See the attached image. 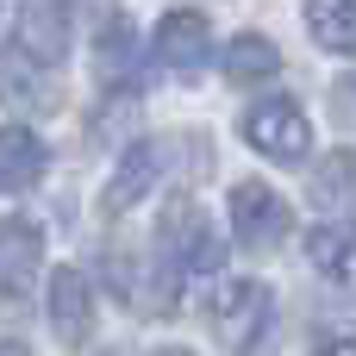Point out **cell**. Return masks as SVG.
Masks as SVG:
<instances>
[{"label":"cell","mask_w":356,"mask_h":356,"mask_svg":"<svg viewBox=\"0 0 356 356\" xmlns=\"http://www.w3.org/2000/svg\"><path fill=\"white\" fill-rule=\"evenodd\" d=\"M50 325H56L63 344H81L94 332V288H88L81 269H56L50 275Z\"/></svg>","instance_id":"8992f818"},{"label":"cell","mask_w":356,"mask_h":356,"mask_svg":"<svg viewBox=\"0 0 356 356\" xmlns=\"http://www.w3.org/2000/svg\"><path fill=\"white\" fill-rule=\"evenodd\" d=\"M0 356H25V350H19V344H0Z\"/></svg>","instance_id":"ac0fdd59"},{"label":"cell","mask_w":356,"mask_h":356,"mask_svg":"<svg viewBox=\"0 0 356 356\" xmlns=\"http://www.w3.org/2000/svg\"><path fill=\"white\" fill-rule=\"evenodd\" d=\"M244 138H250V150L269 156V163H300V156L313 150V125H307V113H300L294 100H257V106L244 113Z\"/></svg>","instance_id":"7a4b0ae2"},{"label":"cell","mask_w":356,"mask_h":356,"mask_svg":"<svg viewBox=\"0 0 356 356\" xmlns=\"http://www.w3.org/2000/svg\"><path fill=\"white\" fill-rule=\"evenodd\" d=\"M207 44H213V31H207L200 13H163V25H156V63L163 69L194 75L207 63Z\"/></svg>","instance_id":"5b68a950"},{"label":"cell","mask_w":356,"mask_h":356,"mask_svg":"<svg viewBox=\"0 0 356 356\" xmlns=\"http://www.w3.org/2000/svg\"><path fill=\"white\" fill-rule=\"evenodd\" d=\"M275 69H282V50L269 38H232V50H225V75L232 81H269Z\"/></svg>","instance_id":"9a60e30c"},{"label":"cell","mask_w":356,"mask_h":356,"mask_svg":"<svg viewBox=\"0 0 356 356\" xmlns=\"http://www.w3.org/2000/svg\"><path fill=\"white\" fill-rule=\"evenodd\" d=\"M213 263H219V244H213L200 207L194 200H175L163 213V275L181 282V275H207Z\"/></svg>","instance_id":"3957f363"},{"label":"cell","mask_w":356,"mask_h":356,"mask_svg":"<svg viewBox=\"0 0 356 356\" xmlns=\"http://www.w3.org/2000/svg\"><path fill=\"white\" fill-rule=\"evenodd\" d=\"M232 232H238V244H250V250H275V244L294 232V213H288V200H282L269 181H238V188H232Z\"/></svg>","instance_id":"277c9868"},{"label":"cell","mask_w":356,"mask_h":356,"mask_svg":"<svg viewBox=\"0 0 356 356\" xmlns=\"http://www.w3.org/2000/svg\"><path fill=\"white\" fill-rule=\"evenodd\" d=\"M125 69H131V25H125V19H113V25L100 31V75H106V81H119Z\"/></svg>","instance_id":"2e32d148"},{"label":"cell","mask_w":356,"mask_h":356,"mask_svg":"<svg viewBox=\"0 0 356 356\" xmlns=\"http://www.w3.org/2000/svg\"><path fill=\"white\" fill-rule=\"evenodd\" d=\"M156 356H194V350H156Z\"/></svg>","instance_id":"d6986e66"},{"label":"cell","mask_w":356,"mask_h":356,"mask_svg":"<svg viewBox=\"0 0 356 356\" xmlns=\"http://www.w3.org/2000/svg\"><path fill=\"white\" fill-rule=\"evenodd\" d=\"M150 181H156V144H131L125 163H119L113 181H106L100 207H106V213H125V207H138V200L150 194Z\"/></svg>","instance_id":"30bf717a"},{"label":"cell","mask_w":356,"mask_h":356,"mask_svg":"<svg viewBox=\"0 0 356 356\" xmlns=\"http://www.w3.org/2000/svg\"><path fill=\"white\" fill-rule=\"evenodd\" d=\"M19 50L31 56V63H63V50H69V13L63 6H31L25 19H19Z\"/></svg>","instance_id":"9c48e42d"},{"label":"cell","mask_w":356,"mask_h":356,"mask_svg":"<svg viewBox=\"0 0 356 356\" xmlns=\"http://www.w3.org/2000/svg\"><path fill=\"white\" fill-rule=\"evenodd\" d=\"M44 138L25 125H0V194H25L44 181Z\"/></svg>","instance_id":"ba28073f"},{"label":"cell","mask_w":356,"mask_h":356,"mask_svg":"<svg viewBox=\"0 0 356 356\" xmlns=\"http://www.w3.org/2000/svg\"><path fill=\"white\" fill-rule=\"evenodd\" d=\"M307 25L325 50L356 56V0H307Z\"/></svg>","instance_id":"5bb4252c"},{"label":"cell","mask_w":356,"mask_h":356,"mask_svg":"<svg viewBox=\"0 0 356 356\" xmlns=\"http://www.w3.org/2000/svg\"><path fill=\"white\" fill-rule=\"evenodd\" d=\"M0 100L31 106V113H50V106H56V81H50L44 63H31V56L13 44V50H0Z\"/></svg>","instance_id":"52a82bcc"},{"label":"cell","mask_w":356,"mask_h":356,"mask_svg":"<svg viewBox=\"0 0 356 356\" xmlns=\"http://www.w3.org/2000/svg\"><path fill=\"white\" fill-rule=\"evenodd\" d=\"M313 356H356V338H319Z\"/></svg>","instance_id":"e0dca14e"},{"label":"cell","mask_w":356,"mask_h":356,"mask_svg":"<svg viewBox=\"0 0 356 356\" xmlns=\"http://www.w3.org/2000/svg\"><path fill=\"white\" fill-rule=\"evenodd\" d=\"M307 257H313V269H325L332 282H356V225H344V219L313 225V232H307Z\"/></svg>","instance_id":"8fae6325"},{"label":"cell","mask_w":356,"mask_h":356,"mask_svg":"<svg viewBox=\"0 0 356 356\" xmlns=\"http://www.w3.org/2000/svg\"><path fill=\"white\" fill-rule=\"evenodd\" d=\"M38 257H44V238H38V225H25V219L0 225V288H6V294H19V288L31 282Z\"/></svg>","instance_id":"7c38bea8"},{"label":"cell","mask_w":356,"mask_h":356,"mask_svg":"<svg viewBox=\"0 0 356 356\" xmlns=\"http://www.w3.org/2000/svg\"><path fill=\"white\" fill-rule=\"evenodd\" d=\"M313 200L325 213H356V150H332L313 169Z\"/></svg>","instance_id":"4fadbf2b"},{"label":"cell","mask_w":356,"mask_h":356,"mask_svg":"<svg viewBox=\"0 0 356 356\" xmlns=\"http://www.w3.org/2000/svg\"><path fill=\"white\" fill-rule=\"evenodd\" d=\"M207 313H213V332L232 344L238 356H263L269 350V332H275V294L250 275H219L213 294H207Z\"/></svg>","instance_id":"6da1fadb"}]
</instances>
